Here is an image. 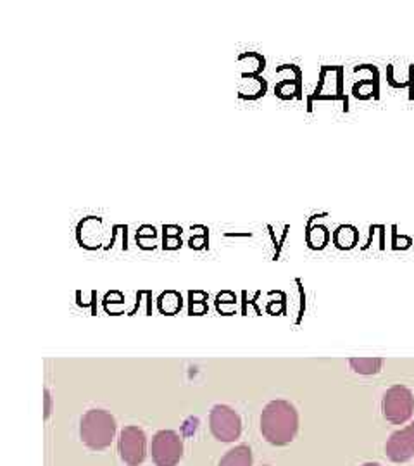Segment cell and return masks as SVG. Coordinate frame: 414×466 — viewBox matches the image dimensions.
<instances>
[{
  "label": "cell",
  "instance_id": "obj_8",
  "mask_svg": "<svg viewBox=\"0 0 414 466\" xmlns=\"http://www.w3.org/2000/svg\"><path fill=\"white\" fill-rule=\"evenodd\" d=\"M331 240L337 249H354L359 242V230L354 225H340L335 228Z\"/></svg>",
  "mask_w": 414,
  "mask_h": 466
},
{
  "label": "cell",
  "instance_id": "obj_15",
  "mask_svg": "<svg viewBox=\"0 0 414 466\" xmlns=\"http://www.w3.org/2000/svg\"><path fill=\"white\" fill-rule=\"evenodd\" d=\"M361 466H381L380 463H365V465Z\"/></svg>",
  "mask_w": 414,
  "mask_h": 466
},
{
  "label": "cell",
  "instance_id": "obj_7",
  "mask_svg": "<svg viewBox=\"0 0 414 466\" xmlns=\"http://www.w3.org/2000/svg\"><path fill=\"white\" fill-rule=\"evenodd\" d=\"M387 458L394 463H406L414 456V421L392 433L385 444Z\"/></svg>",
  "mask_w": 414,
  "mask_h": 466
},
{
  "label": "cell",
  "instance_id": "obj_4",
  "mask_svg": "<svg viewBox=\"0 0 414 466\" xmlns=\"http://www.w3.org/2000/svg\"><path fill=\"white\" fill-rule=\"evenodd\" d=\"M150 452L156 466H177L183 458L182 437L175 431H159L152 437Z\"/></svg>",
  "mask_w": 414,
  "mask_h": 466
},
{
  "label": "cell",
  "instance_id": "obj_6",
  "mask_svg": "<svg viewBox=\"0 0 414 466\" xmlns=\"http://www.w3.org/2000/svg\"><path fill=\"white\" fill-rule=\"evenodd\" d=\"M209 429L216 441L235 442L242 433V420L230 406L216 404L209 415Z\"/></svg>",
  "mask_w": 414,
  "mask_h": 466
},
{
  "label": "cell",
  "instance_id": "obj_13",
  "mask_svg": "<svg viewBox=\"0 0 414 466\" xmlns=\"http://www.w3.org/2000/svg\"><path fill=\"white\" fill-rule=\"evenodd\" d=\"M409 100H414V65L409 66Z\"/></svg>",
  "mask_w": 414,
  "mask_h": 466
},
{
  "label": "cell",
  "instance_id": "obj_14",
  "mask_svg": "<svg viewBox=\"0 0 414 466\" xmlns=\"http://www.w3.org/2000/svg\"><path fill=\"white\" fill-rule=\"evenodd\" d=\"M44 400H45V418L50 417V411H52V398H50V392L45 389V392H44Z\"/></svg>",
  "mask_w": 414,
  "mask_h": 466
},
{
  "label": "cell",
  "instance_id": "obj_9",
  "mask_svg": "<svg viewBox=\"0 0 414 466\" xmlns=\"http://www.w3.org/2000/svg\"><path fill=\"white\" fill-rule=\"evenodd\" d=\"M331 235L325 225H313L311 221L306 227V242L311 249H325L330 242Z\"/></svg>",
  "mask_w": 414,
  "mask_h": 466
},
{
  "label": "cell",
  "instance_id": "obj_16",
  "mask_svg": "<svg viewBox=\"0 0 414 466\" xmlns=\"http://www.w3.org/2000/svg\"><path fill=\"white\" fill-rule=\"evenodd\" d=\"M265 466H268V465H265Z\"/></svg>",
  "mask_w": 414,
  "mask_h": 466
},
{
  "label": "cell",
  "instance_id": "obj_11",
  "mask_svg": "<svg viewBox=\"0 0 414 466\" xmlns=\"http://www.w3.org/2000/svg\"><path fill=\"white\" fill-rule=\"evenodd\" d=\"M348 365L358 375H377L381 371L383 360L381 358H352Z\"/></svg>",
  "mask_w": 414,
  "mask_h": 466
},
{
  "label": "cell",
  "instance_id": "obj_2",
  "mask_svg": "<svg viewBox=\"0 0 414 466\" xmlns=\"http://www.w3.org/2000/svg\"><path fill=\"white\" fill-rule=\"evenodd\" d=\"M116 420L106 410H90L80 421V439L92 451L107 450L116 435Z\"/></svg>",
  "mask_w": 414,
  "mask_h": 466
},
{
  "label": "cell",
  "instance_id": "obj_10",
  "mask_svg": "<svg viewBox=\"0 0 414 466\" xmlns=\"http://www.w3.org/2000/svg\"><path fill=\"white\" fill-rule=\"evenodd\" d=\"M217 466H252V451L246 444L228 451Z\"/></svg>",
  "mask_w": 414,
  "mask_h": 466
},
{
  "label": "cell",
  "instance_id": "obj_5",
  "mask_svg": "<svg viewBox=\"0 0 414 466\" xmlns=\"http://www.w3.org/2000/svg\"><path fill=\"white\" fill-rule=\"evenodd\" d=\"M117 452L123 463L128 466H140L147 458V437L140 427H125L119 433Z\"/></svg>",
  "mask_w": 414,
  "mask_h": 466
},
{
  "label": "cell",
  "instance_id": "obj_12",
  "mask_svg": "<svg viewBox=\"0 0 414 466\" xmlns=\"http://www.w3.org/2000/svg\"><path fill=\"white\" fill-rule=\"evenodd\" d=\"M180 235L182 233H178V235H171L169 230H167V227H165V249H177V248H180L182 246V238H180Z\"/></svg>",
  "mask_w": 414,
  "mask_h": 466
},
{
  "label": "cell",
  "instance_id": "obj_1",
  "mask_svg": "<svg viewBox=\"0 0 414 466\" xmlns=\"http://www.w3.org/2000/svg\"><path fill=\"white\" fill-rule=\"evenodd\" d=\"M298 432V408L288 400L268 402L261 415V433L273 446H288Z\"/></svg>",
  "mask_w": 414,
  "mask_h": 466
},
{
  "label": "cell",
  "instance_id": "obj_3",
  "mask_svg": "<svg viewBox=\"0 0 414 466\" xmlns=\"http://www.w3.org/2000/svg\"><path fill=\"white\" fill-rule=\"evenodd\" d=\"M381 413L392 425H404L414 415V394L406 385H392L381 400Z\"/></svg>",
  "mask_w": 414,
  "mask_h": 466
}]
</instances>
